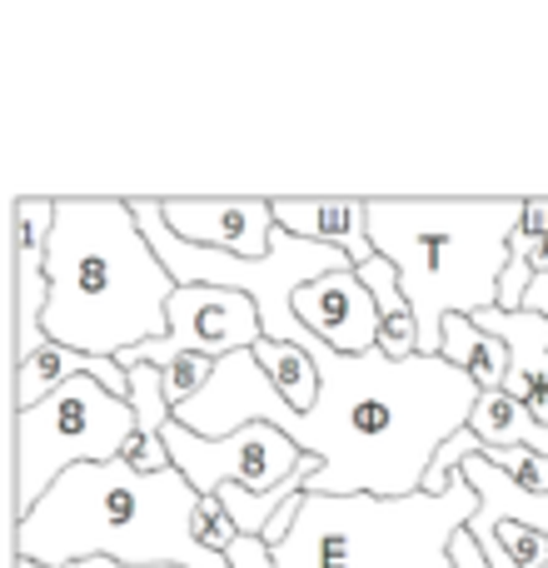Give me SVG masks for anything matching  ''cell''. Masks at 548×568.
<instances>
[{
	"mask_svg": "<svg viewBox=\"0 0 548 568\" xmlns=\"http://www.w3.org/2000/svg\"><path fill=\"white\" fill-rule=\"evenodd\" d=\"M130 404H135V439L125 449V464L140 474H165L175 469L165 449V429L175 419V404L165 394V374L155 364H135L130 369Z\"/></svg>",
	"mask_w": 548,
	"mask_h": 568,
	"instance_id": "15",
	"label": "cell"
},
{
	"mask_svg": "<svg viewBox=\"0 0 548 568\" xmlns=\"http://www.w3.org/2000/svg\"><path fill=\"white\" fill-rule=\"evenodd\" d=\"M165 449H170V464L190 479V489L200 499L220 494L225 484L245 494H274L280 484H290L314 454H304L294 439H284L274 424H245L240 434L230 439H200L195 429L170 419L165 429Z\"/></svg>",
	"mask_w": 548,
	"mask_h": 568,
	"instance_id": "7",
	"label": "cell"
},
{
	"mask_svg": "<svg viewBox=\"0 0 548 568\" xmlns=\"http://www.w3.org/2000/svg\"><path fill=\"white\" fill-rule=\"evenodd\" d=\"M60 200H16V364L45 344V304H50V235H55Z\"/></svg>",
	"mask_w": 548,
	"mask_h": 568,
	"instance_id": "11",
	"label": "cell"
},
{
	"mask_svg": "<svg viewBox=\"0 0 548 568\" xmlns=\"http://www.w3.org/2000/svg\"><path fill=\"white\" fill-rule=\"evenodd\" d=\"M300 324L339 354H374L379 349V304L364 290L359 270H334V275L304 284L294 294Z\"/></svg>",
	"mask_w": 548,
	"mask_h": 568,
	"instance_id": "10",
	"label": "cell"
},
{
	"mask_svg": "<svg viewBox=\"0 0 548 568\" xmlns=\"http://www.w3.org/2000/svg\"><path fill=\"white\" fill-rule=\"evenodd\" d=\"M165 374V394H170V404H190V399H200V389H205L210 379H215V359H200V354H185L180 364H170V369H160Z\"/></svg>",
	"mask_w": 548,
	"mask_h": 568,
	"instance_id": "21",
	"label": "cell"
},
{
	"mask_svg": "<svg viewBox=\"0 0 548 568\" xmlns=\"http://www.w3.org/2000/svg\"><path fill=\"white\" fill-rule=\"evenodd\" d=\"M255 359L260 369L270 374V384L284 394V404L290 409H309L314 399H319V364L309 359V349H300V344H284V339H260L255 344Z\"/></svg>",
	"mask_w": 548,
	"mask_h": 568,
	"instance_id": "19",
	"label": "cell"
},
{
	"mask_svg": "<svg viewBox=\"0 0 548 568\" xmlns=\"http://www.w3.org/2000/svg\"><path fill=\"white\" fill-rule=\"evenodd\" d=\"M45 275V339L120 359L170 334L180 284L160 265L130 200H60Z\"/></svg>",
	"mask_w": 548,
	"mask_h": 568,
	"instance_id": "2",
	"label": "cell"
},
{
	"mask_svg": "<svg viewBox=\"0 0 548 568\" xmlns=\"http://www.w3.org/2000/svg\"><path fill=\"white\" fill-rule=\"evenodd\" d=\"M260 324L265 339L309 349V359L319 364V399L304 414L290 409L270 374L260 369L255 349H245L215 364V379L200 389V399L180 404L175 424L195 429L200 439H230L245 424H274L284 439L324 464L309 494H329V499L424 494L434 454L469 429L474 404L484 394L479 384L449 359H429V354L414 359H389L384 349L339 354L304 329L294 304L265 314Z\"/></svg>",
	"mask_w": 548,
	"mask_h": 568,
	"instance_id": "1",
	"label": "cell"
},
{
	"mask_svg": "<svg viewBox=\"0 0 548 568\" xmlns=\"http://www.w3.org/2000/svg\"><path fill=\"white\" fill-rule=\"evenodd\" d=\"M200 494L180 469L140 474L125 459L70 469L26 519H16V559L65 568L120 559L130 568H230L195 539Z\"/></svg>",
	"mask_w": 548,
	"mask_h": 568,
	"instance_id": "3",
	"label": "cell"
},
{
	"mask_svg": "<svg viewBox=\"0 0 548 568\" xmlns=\"http://www.w3.org/2000/svg\"><path fill=\"white\" fill-rule=\"evenodd\" d=\"M265 339V324H260V310L250 294L240 290H210V284H180L175 300H170V334L155 344H140V349H125L120 364L135 369V364H155V369H170L185 354H200V359H230V354H245Z\"/></svg>",
	"mask_w": 548,
	"mask_h": 568,
	"instance_id": "8",
	"label": "cell"
},
{
	"mask_svg": "<svg viewBox=\"0 0 548 568\" xmlns=\"http://www.w3.org/2000/svg\"><path fill=\"white\" fill-rule=\"evenodd\" d=\"M359 280L374 294V304H379V349L389 359H414L419 354V324H414V304L404 294L399 270L384 255H374L369 265H359Z\"/></svg>",
	"mask_w": 548,
	"mask_h": 568,
	"instance_id": "16",
	"label": "cell"
},
{
	"mask_svg": "<svg viewBox=\"0 0 548 568\" xmlns=\"http://www.w3.org/2000/svg\"><path fill=\"white\" fill-rule=\"evenodd\" d=\"M225 559H230V568H274V549L265 539H235Z\"/></svg>",
	"mask_w": 548,
	"mask_h": 568,
	"instance_id": "24",
	"label": "cell"
},
{
	"mask_svg": "<svg viewBox=\"0 0 548 568\" xmlns=\"http://www.w3.org/2000/svg\"><path fill=\"white\" fill-rule=\"evenodd\" d=\"M439 359H449L454 369H464L484 394L504 389V379H509V344H504L499 334L479 329L469 314H454V320H444Z\"/></svg>",
	"mask_w": 548,
	"mask_h": 568,
	"instance_id": "17",
	"label": "cell"
},
{
	"mask_svg": "<svg viewBox=\"0 0 548 568\" xmlns=\"http://www.w3.org/2000/svg\"><path fill=\"white\" fill-rule=\"evenodd\" d=\"M459 474L469 479V489L479 494V514H474V524H469L474 544H489V534L499 529V524H529V529L548 534V494L524 489L519 479H509V474L494 459H484V454L464 459Z\"/></svg>",
	"mask_w": 548,
	"mask_h": 568,
	"instance_id": "14",
	"label": "cell"
},
{
	"mask_svg": "<svg viewBox=\"0 0 548 568\" xmlns=\"http://www.w3.org/2000/svg\"><path fill=\"white\" fill-rule=\"evenodd\" d=\"M135 439V404L100 379H70L35 409L16 414V519H26L70 469L125 459Z\"/></svg>",
	"mask_w": 548,
	"mask_h": 568,
	"instance_id": "6",
	"label": "cell"
},
{
	"mask_svg": "<svg viewBox=\"0 0 548 568\" xmlns=\"http://www.w3.org/2000/svg\"><path fill=\"white\" fill-rule=\"evenodd\" d=\"M519 235H529V240H544V235H548V200H524V225H519Z\"/></svg>",
	"mask_w": 548,
	"mask_h": 568,
	"instance_id": "26",
	"label": "cell"
},
{
	"mask_svg": "<svg viewBox=\"0 0 548 568\" xmlns=\"http://www.w3.org/2000/svg\"><path fill=\"white\" fill-rule=\"evenodd\" d=\"M479 494L454 479L444 494L374 499V494H304L274 568H454V539L474 524Z\"/></svg>",
	"mask_w": 548,
	"mask_h": 568,
	"instance_id": "5",
	"label": "cell"
},
{
	"mask_svg": "<svg viewBox=\"0 0 548 568\" xmlns=\"http://www.w3.org/2000/svg\"><path fill=\"white\" fill-rule=\"evenodd\" d=\"M484 459H494L509 479H519L524 489L534 494H548V454H534V449H484Z\"/></svg>",
	"mask_w": 548,
	"mask_h": 568,
	"instance_id": "22",
	"label": "cell"
},
{
	"mask_svg": "<svg viewBox=\"0 0 548 568\" xmlns=\"http://www.w3.org/2000/svg\"><path fill=\"white\" fill-rule=\"evenodd\" d=\"M274 225L309 245L344 250L354 270L379 255L369 240V200H274Z\"/></svg>",
	"mask_w": 548,
	"mask_h": 568,
	"instance_id": "12",
	"label": "cell"
},
{
	"mask_svg": "<svg viewBox=\"0 0 548 568\" xmlns=\"http://www.w3.org/2000/svg\"><path fill=\"white\" fill-rule=\"evenodd\" d=\"M534 265L514 250V260H509V270H504V280H499V310H509V314H519L524 310V300H529V290H534Z\"/></svg>",
	"mask_w": 548,
	"mask_h": 568,
	"instance_id": "23",
	"label": "cell"
},
{
	"mask_svg": "<svg viewBox=\"0 0 548 568\" xmlns=\"http://www.w3.org/2000/svg\"><path fill=\"white\" fill-rule=\"evenodd\" d=\"M454 568H494L489 559H484V549H479V544H474V534L469 529H464L459 534V539H454Z\"/></svg>",
	"mask_w": 548,
	"mask_h": 568,
	"instance_id": "25",
	"label": "cell"
},
{
	"mask_svg": "<svg viewBox=\"0 0 548 568\" xmlns=\"http://www.w3.org/2000/svg\"><path fill=\"white\" fill-rule=\"evenodd\" d=\"M469 429L479 434L484 449H534V454H548V424H539L529 404L509 399L504 389L479 394Z\"/></svg>",
	"mask_w": 548,
	"mask_h": 568,
	"instance_id": "18",
	"label": "cell"
},
{
	"mask_svg": "<svg viewBox=\"0 0 548 568\" xmlns=\"http://www.w3.org/2000/svg\"><path fill=\"white\" fill-rule=\"evenodd\" d=\"M524 310H534V314H544V320H548V275L534 280V290H529V300H524Z\"/></svg>",
	"mask_w": 548,
	"mask_h": 568,
	"instance_id": "27",
	"label": "cell"
},
{
	"mask_svg": "<svg viewBox=\"0 0 548 568\" xmlns=\"http://www.w3.org/2000/svg\"><path fill=\"white\" fill-rule=\"evenodd\" d=\"M524 200H369V240L404 280L419 354L439 359L444 320L499 304Z\"/></svg>",
	"mask_w": 548,
	"mask_h": 568,
	"instance_id": "4",
	"label": "cell"
},
{
	"mask_svg": "<svg viewBox=\"0 0 548 568\" xmlns=\"http://www.w3.org/2000/svg\"><path fill=\"white\" fill-rule=\"evenodd\" d=\"M70 379H100L110 394L130 399V369L120 359H100V354H80V349H70V344L45 339L26 364H16V414L35 409L40 399L65 389Z\"/></svg>",
	"mask_w": 548,
	"mask_h": 568,
	"instance_id": "13",
	"label": "cell"
},
{
	"mask_svg": "<svg viewBox=\"0 0 548 568\" xmlns=\"http://www.w3.org/2000/svg\"><path fill=\"white\" fill-rule=\"evenodd\" d=\"M195 539H200V549H210V554H230V544L235 539H245L240 534V524L230 519V509L210 494V499H200V514H195Z\"/></svg>",
	"mask_w": 548,
	"mask_h": 568,
	"instance_id": "20",
	"label": "cell"
},
{
	"mask_svg": "<svg viewBox=\"0 0 548 568\" xmlns=\"http://www.w3.org/2000/svg\"><path fill=\"white\" fill-rule=\"evenodd\" d=\"M16 568H45V564H30V559H16ZM65 568H130L120 559H80V564H65Z\"/></svg>",
	"mask_w": 548,
	"mask_h": 568,
	"instance_id": "28",
	"label": "cell"
},
{
	"mask_svg": "<svg viewBox=\"0 0 548 568\" xmlns=\"http://www.w3.org/2000/svg\"><path fill=\"white\" fill-rule=\"evenodd\" d=\"M165 225L200 250L265 260L274 240V200H165Z\"/></svg>",
	"mask_w": 548,
	"mask_h": 568,
	"instance_id": "9",
	"label": "cell"
}]
</instances>
